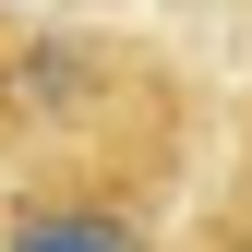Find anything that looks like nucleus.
Returning <instances> with one entry per match:
<instances>
[{"instance_id": "f257e3e1", "label": "nucleus", "mask_w": 252, "mask_h": 252, "mask_svg": "<svg viewBox=\"0 0 252 252\" xmlns=\"http://www.w3.org/2000/svg\"><path fill=\"white\" fill-rule=\"evenodd\" d=\"M0 252H156L132 216H108V204H36Z\"/></svg>"}]
</instances>
